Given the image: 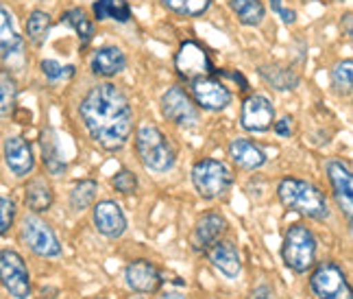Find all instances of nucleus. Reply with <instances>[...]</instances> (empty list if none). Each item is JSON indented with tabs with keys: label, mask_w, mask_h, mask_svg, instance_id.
<instances>
[{
	"label": "nucleus",
	"mask_w": 353,
	"mask_h": 299,
	"mask_svg": "<svg viewBox=\"0 0 353 299\" xmlns=\"http://www.w3.org/2000/svg\"><path fill=\"white\" fill-rule=\"evenodd\" d=\"M61 22L79 35L81 46H88L94 39V22L88 18V13L81 7H72L61 13Z\"/></svg>",
	"instance_id": "nucleus-25"
},
{
	"label": "nucleus",
	"mask_w": 353,
	"mask_h": 299,
	"mask_svg": "<svg viewBox=\"0 0 353 299\" xmlns=\"http://www.w3.org/2000/svg\"><path fill=\"white\" fill-rule=\"evenodd\" d=\"M79 116L90 138L105 151H120L133 133V107L114 84H97L79 105Z\"/></svg>",
	"instance_id": "nucleus-1"
},
{
	"label": "nucleus",
	"mask_w": 353,
	"mask_h": 299,
	"mask_svg": "<svg viewBox=\"0 0 353 299\" xmlns=\"http://www.w3.org/2000/svg\"><path fill=\"white\" fill-rule=\"evenodd\" d=\"M94 18L99 22L103 20H116L120 24H125L131 20V7L127 0H97L92 5Z\"/></svg>",
	"instance_id": "nucleus-27"
},
{
	"label": "nucleus",
	"mask_w": 353,
	"mask_h": 299,
	"mask_svg": "<svg viewBox=\"0 0 353 299\" xmlns=\"http://www.w3.org/2000/svg\"><path fill=\"white\" fill-rule=\"evenodd\" d=\"M325 168H327V177H330L338 208L345 212L347 223L351 225V216H353V175H351V166L343 160H330Z\"/></svg>",
	"instance_id": "nucleus-13"
},
{
	"label": "nucleus",
	"mask_w": 353,
	"mask_h": 299,
	"mask_svg": "<svg viewBox=\"0 0 353 299\" xmlns=\"http://www.w3.org/2000/svg\"><path fill=\"white\" fill-rule=\"evenodd\" d=\"M260 77L266 81L270 88H275L279 92H290V90H294L299 86V75L292 70V68L279 66V64L262 66L260 68Z\"/></svg>",
	"instance_id": "nucleus-24"
},
{
	"label": "nucleus",
	"mask_w": 353,
	"mask_h": 299,
	"mask_svg": "<svg viewBox=\"0 0 353 299\" xmlns=\"http://www.w3.org/2000/svg\"><path fill=\"white\" fill-rule=\"evenodd\" d=\"M20 238L35 255L39 258H59L61 242L46 221L39 219L37 214H26L20 225Z\"/></svg>",
	"instance_id": "nucleus-6"
},
{
	"label": "nucleus",
	"mask_w": 353,
	"mask_h": 299,
	"mask_svg": "<svg viewBox=\"0 0 353 299\" xmlns=\"http://www.w3.org/2000/svg\"><path fill=\"white\" fill-rule=\"evenodd\" d=\"M94 299H103V297H94Z\"/></svg>",
	"instance_id": "nucleus-42"
},
{
	"label": "nucleus",
	"mask_w": 353,
	"mask_h": 299,
	"mask_svg": "<svg viewBox=\"0 0 353 299\" xmlns=\"http://www.w3.org/2000/svg\"><path fill=\"white\" fill-rule=\"evenodd\" d=\"M174 70L181 79L194 81L199 77H214L216 68L205 48L194 39H185L174 55Z\"/></svg>",
	"instance_id": "nucleus-10"
},
{
	"label": "nucleus",
	"mask_w": 353,
	"mask_h": 299,
	"mask_svg": "<svg viewBox=\"0 0 353 299\" xmlns=\"http://www.w3.org/2000/svg\"><path fill=\"white\" fill-rule=\"evenodd\" d=\"M97 193H99V182H94V180L79 182L70 193V208L74 212L88 210L94 203V199H97Z\"/></svg>",
	"instance_id": "nucleus-30"
},
{
	"label": "nucleus",
	"mask_w": 353,
	"mask_h": 299,
	"mask_svg": "<svg viewBox=\"0 0 353 299\" xmlns=\"http://www.w3.org/2000/svg\"><path fill=\"white\" fill-rule=\"evenodd\" d=\"M94 225L107 238H120L127 232V216L116 201H101L94 208Z\"/></svg>",
	"instance_id": "nucleus-17"
},
{
	"label": "nucleus",
	"mask_w": 353,
	"mask_h": 299,
	"mask_svg": "<svg viewBox=\"0 0 353 299\" xmlns=\"http://www.w3.org/2000/svg\"><path fill=\"white\" fill-rule=\"evenodd\" d=\"M0 284L13 299H29L31 289V276L22 255L13 249L0 251Z\"/></svg>",
	"instance_id": "nucleus-8"
},
{
	"label": "nucleus",
	"mask_w": 353,
	"mask_h": 299,
	"mask_svg": "<svg viewBox=\"0 0 353 299\" xmlns=\"http://www.w3.org/2000/svg\"><path fill=\"white\" fill-rule=\"evenodd\" d=\"M24 201H26V206H29V210L33 214L46 212L52 206V201H55V195H52V186L46 180H42V177L31 180L29 184H26V188H24Z\"/></svg>",
	"instance_id": "nucleus-22"
},
{
	"label": "nucleus",
	"mask_w": 353,
	"mask_h": 299,
	"mask_svg": "<svg viewBox=\"0 0 353 299\" xmlns=\"http://www.w3.org/2000/svg\"><path fill=\"white\" fill-rule=\"evenodd\" d=\"M16 221V203L11 197H0V236H5Z\"/></svg>",
	"instance_id": "nucleus-35"
},
{
	"label": "nucleus",
	"mask_w": 353,
	"mask_h": 299,
	"mask_svg": "<svg viewBox=\"0 0 353 299\" xmlns=\"http://www.w3.org/2000/svg\"><path fill=\"white\" fill-rule=\"evenodd\" d=\"M310 289L319 299H353L345 271L336 262L316 264L310 276Z\"/></svg>",
	"instance_id": "nucleus-7"
},
{
	"label": "nucleus",
	"mask_w": 353,
	"mask_h": 299,
	"mask_svg": "<svg viewBox=\"0 0 353 299\" xmlns=\"http://www.w3.org/2000/svg\"><path fill=\"white\" fill-rule=\"evenodd\" d=\"M214 77H227V79H232L234 84H238L242 92H247V90H249V81L244 79V75L238 73V70H232V68H223V70H216Z\"/></svg>",
	"instance_id": "nucleus-37"
},
{
	"label": "nucleus",
	"mask_w": 353,
	"mask_h": 299,
	"mask_svg": "<svg viewBox=\"0 0 353 299\" xmlns=\"http://www.w3.org/2000/svg\"><path fill=\"white\" fill-rule=\"evenodd\" d=\"M273 127H275V133L281 135V138H290V133H292V118H281L277 122H273Z\"/></svg>",
	"instance_id": "nucleus-38"
},
{
	"label": "nucleus",
	"mask_w": 353,
	"mask_h": 299,
	"mask_svg": "<svg viewBox=\"0 0 353 299\" xmlns=\"http://www.w3.org/2000/svg\"><path fill=\"white\" fill-rule=\"evenodd\" d=\"M192 186L203 199H221L234 186V171L221 160L205 157L192 166Z\"/></svg>",
	"instance_id": "nucleus-5"
},
{
	"label": "nucleus",
	"mask_w": 353,
	"mask_h": 299,
	"mask_svg": "<svg viewBox=\"0 0 353 299\" xmlns=\"http://www.w3.org/2000/svg\"><path fill=\"white\" fill-rule=\"evenodd\" d=\"M208 260L212 267L229 280H236L242 271V255L238 247L229 240H219L208 249Z\"/></svg>",
	"instance_id": "nucleus-19"
},
{
	"label": "nucleus",
	"mask_w": 353,
	"mask_h": 299,
	"mask_svg": "<svg viewBox=\"0 0 353 299\" xmlns=\"http://www.w3.org/2000/svg\"><path fill=\"white\" fill-rule=\"evenodd\" d=\"M16 103H18L16 79L5 68H0V118H9L16 112Z\"/></svg>",
	"instance_id": "nucleus-28"
},
{
	"label": "nucleus",
	"mask_w": 353,
	"mask_h": 299,
	"mask_svg": "<svg viewBox=\"0 0 353 299\" xmlns=\"http://www.w3.org/2000/svg\"><path fill=\"white\" fill-rule=\"evenodd\" d=\"M277 197L283 208L303 214L307 219L314 221L330 219L327 199H325V195L314 184H310L305 180H296V177L281 180L277 186Z\"/></svg>",
	"instance_id": "nucleus-2"
},
{
	"label": "nucleus",
	"mask_w": 353,
	"mask_h": 299,
	"mask_svg": "<svg viewBox=\"0 0 353 299\" xmlns=\"http://www.w3.org/2000/svg\"><path fill=\"white\" fill-rule=\"evenodd\" d=\"M39 68H42V75L48 79V81H65V79H70V77H74V73H77V68L74 66H61L59 61H55V59H44L42 64H39Z\"/></svg>",
	"instance_id": "nucleus-33"
},
{
	"label": "nucleus",
	"mask_w": 353,
	"mask_h": 299,
	"mask_svg": "<svg viewBox=\"0 0 353 299\" xmlns=\"http://www.w3.org/2000/svg\"><path fill=\"white\" fill-rule=\"evenodd\" d=\"M159 299H188V297H183L181 293H166V295H161Z\"/></svg>",
	"instance_id": "nucleus-41"
},
{
	"label": "nucleus",
	"mask_w": 353,
	"mask_h": 299,
	"mask_svg": "<svg viewBox=\"0 0 353 299\" xmlns=\"http://www.w3.org/2000/svg\"><path fill=\"white\" fill-rule=\"evenodd\" d=\"M229 157L244 171H257L266 164V153L247 138H236L229 144Z\"/></svg>",
	"instance_id": "nucleus-21"
},
{
	"label": "nucleus",
	"mask_w": 353,
	"mask_h": 299,
	"mask_svg": "<svg viewBox=\"0 0 353 299\" xmlns=\"http://www.w3.org/2000/svg\"><path fill=\"white\" fill-rule=\"evenodd\" d=\"M227 232V221L225 216L219 212H208L203 214L201 219L194 225V232H192V249L194 251H208L214 242H219L221 236Z\"/></svg>",
	"instance_id": "nucleus-16"
},
{
	"label": "nucleus",
	"mask_w": 353,
	"mask_h": 299,
	"mask_svg": "<svg viewBox=\"0 0 353 299\" xmlns=\"http://www.w3.org/2000/svg\"><path fill=\"white\" fill-rule=\"evenodd\" d=\"M125 280L127 287L140 295H153L161 289V273L159 269L151 260H133L125 269Z\"/></svg>",
	"instance_id": "nucleus-14"
},
{
	"label": "nucleus",
	"mask_w": 353,
	"mask_h": 299,
	"mask_svg": "<svg viewBox=\"0 0 353 299\" xmlns=\"http://www.w3.org/2000/svg\"><path fill=\"white\" fill-rule=\"evenodd\" d=\"M135 299H142V297H135Z\"/></svg>",
	"instance_id": "nucleus-43"
},
{
	"label": "nucleus",
	"mask_w": 353,
	"mask_h": 299,
	"mask_svg": "<svg viewBox=\"0 0 353 299\" xmlns=\"http://www.w3.org/2000/svg\"><path fill=\"white\" fill-rule=\"evenodd\" d=\"M251 299H277L275 297V291L268 289V287H257L253 293H251Z\"/></svg>",
	"instance_id": "nucleus-39"
},
{
	"label": "nucleus",
	"mask_w": 353,
	"mask_h": 299,
	"mask_svg": "<svg viewBox=\"0 0 353 299\" xmlns=\"http://www.w3.org/2000/svg\"><path fill=\"white\" fill-rule=\"evenodd\" d=\"M50 16L42 9L31 11L29 20H26V35H29V42L33 46H44L48 33H50Z\"/></svg>",
	"instance_id": "nucleus-29"
},
{
	"label": "nucleus",
	"mask_w": 353,
	"mask_h": 299,
	"mask_svg": "<svg viewBox=\"0 0 353 299\" xmlns=\"http://www.w3.org/2000/svg\"><path fill=\"white\" fill-rule=\"evenodd\" d=\"M275 122V107L264 94H251L244 99L240 110V125L249 133H264Z\"/></svg>",
	"instance_id": "nucleus-12"
},
{
	"label": "nucleus",
	"mask_w": 353,
	"mask_h": 299,
	"mask_svg": "<svg viewBox=\"0 0 353 299\" xmlns=\"http://www.w3.org/2000/svg\"><path fill=\"white\" fill-rule=\"evenodd\" d=\"M112 186L118 190L120 195H133L135 190H138V177H135V173L122 168L112 177Z\"/></svg>",
	"instance_id": "nucleus-34"
},
{
	"label": "nucleus",
	"mask_w": 353,
	"mask_h": 299,
	"mask_svg": "<svg viewBox=\"0 0 353 299\" xmlns=\"http://www.w3.org/2000/svg\"><path fill=\"white\" fill-rule=\"evenodd\" d=\"M39 144H42V160H44V166L50 175H55V177H59V175L65 173V160L61 155V148H59V140L52 129H44L42 131V140H39Z\"/></svg>",
	"instance_id": "nucleus-23"
},
{
	"label": "nucleus",
	"mask_w": 353,
	"mask_h": 299,
	"mask_svg": "<svg viewBox=\"0 0 353 299\" xmlns=\"http://www.w3.org/2000/svg\"><path fill=\"white\" fill-rule=\"evenodd\" d=\"M168 11L176 13V16L183 18H199L203 13H208L212 7V0H161Z\"/></svg>",
	"instance_id": "nucleus-31"
},
{
	"label": "nucleus",
	"mask_w": 353,
	"mask_h": 299,
	"mask_svg": "<svg viewBox=\"0 0 353 299\" xmlns=\"http://www.w3.org/2000/svg\"><path fill=\"white\" fill-rule=\"evenodd\" d=\"M190 90H192L190 97H192L196 107L205 112H223L234 101L232 90L216 77H199L190 81Z\"/></svg>",
	"instance_id": "nucleus-11"
},
{
	"label": "nucleus",
	"mask_w": 353,
	"mask_h": 299,
	"mask_svg": "<svg viewBox=\"0 0 353 299\" xmlns=\"http://www.w3.org/2000/svg\"><path fill=\"white\" fill-rule=\"evenodd\" d=\"M135 151L138 157L151 173L164 175L172 171L174 162H176V148L174 144L166 138L164 131L155 125H142L135 133Z\"/></svg>",
	"instance_id": "nucleus-3"
},
{
	"label": "nucleus",
	"mask_w": 353,
	"mask_h": 299,
	"mask_svg": "<svg viewBox=\"0 0 353 299\" xmlns=\"http://www.w3.org/2000/svg\"><path fill=\"white\" fill-rule=\"evenodd\" d=\"M305 3H307V0H305Z\"/></svg>",
	"instance_id": "nucleus-44"
},
{
	"label": "nucleus",
	"mask_w": 353,
	"mask_h": 299,
	"mask_svg": "<svg viewBox=\"0 0 353 299\" xmlns=\"http://www.w3.org/2000/svg\"><path fill=\"white\" fill-rule=\"evenodd\" d=\"M3 155L7 168L16 175V177H26L35 168V155L29 140L20 138V135H11L3 144Z\"/></svg>",
	"instance_id": "nucleus-15"
},
{
	"label": "nucleus",
	"mask_w": 353,
	"mask_h": 299,
	"mask_svg": "<svg viewBox=\"0 0 353 299\" xmlns=\"http://www.w3.org/2000/svg\"><path fill=\"white\" fill-rule=\"evenodd\" d=\"M0 59L13 66L16 59H24V39L16 31L9 9L0 3Z\"/></svg>",
	"instance_id": "nucleus-18"
},
{
	"label": "nucleus",
	"mask_w": 353,
	"mask_h": 299,
	"mask_svg": "<svg viewBox=\"0 0 353 299\" xmlns=\"http://www.w3.org/2000/svg\"><path fill=\"white\" fill-rule=\"evenodd\" d=\"M351 86H353V61L351 59H343L334 66L332 70V88L338 94H351Z\"/></svg>",
	"instance_id": "nucleus-32"
},
{
	"label": "nucleus",
	"mask_w": 353,
	"mask_h": 299,
	"mask_svg": "<svg viewBox=\"0 0 353 299\" xmlns=\"http://www.w3.org/2000/svg\"><path fill=\"white\" fill-rule=\"evenodd\" d=\"M229 7L244 26H260L266 18V7L262 0H229Z\"/></svg>",
	"instance_id": "nucleus-26"
},
{
	"label": "nucleus",
	"mask_w": 353,
	"mask_h": 299,
	"mask_svg": "<svg viewBox=\"0 0 353 299\" xmlns=\"http://www.w3.org/2000/svg\"><path fill=\"white\" fill-rule=\"evenodd\" d=\"M127 68V57L118 46H101L90 59V70L94 77L112 79Z\"/></svg>",
	"instance_id": "nucleus-20"
},
{
	"label": "nucleus",
	"mask_w": 353,
	"mask_h": 299,
	"mask_svg": "<svg viewBox=\"0 0 353 299\" xmlns=\"http://www.w3.org/2000/svg\"><path fill=\"white\" fill-rule=\"evenodd\" d=\"M161 114L168 122H174L176 127L183 129H192L199 125V107L192 101V97L181 88V86H172L164 92L161 97Z\"/></svg>",
	"instance_id": "nucleus-9"
},
{
	"label": "nucleus",
	"mask_w": 353,
	"mask_h": 299,
	"mask_svg": "<svg viewBox=\"0 0 353 299\" xmlns=\"http://www.w3.org/2000/svg\"><path fill=\"white\" fill-rule=\"evenodd\" d=\"M345 33H347L349 37H351V33H353V31H351V13H347V16H345Z\"/></svg>",
	"instance_id": "nucleus-40"
},
{
	"label": "nucleus",
	"mask_w": 353,
	"mask_h": 299,
	"mask_svg": "<svg viewBox=\"0 0 353 299\" xmlns=\"http://www.w3.org/2000/svg\"><path fill=\"white\" fill-rule=\"evenodd\" d=\"M281 258L283 264L294 273H307L316 262V236L312 234V229L301 223L290 225L286 236H283Z\"/></svg>",
	"instance_id": "nucleus-4"
},
{
	"label": "nucleus",
	"mask_w": 353,
	"mask_h": 299,
	"mask_svg": "<svg viewBox=\"0 0 353 299\" xmlns=\"http://www.w3.org/2000/svg\"><path fill=\"white\" fill-rule=\"evenodd\" d=\"M270 9H273V13H277V16L283 20V24L290 26V24L296 22V11L283 7V0H270Z\"/></svg>",
	"instance_id": "nucleus-36"
}]
</instances>
